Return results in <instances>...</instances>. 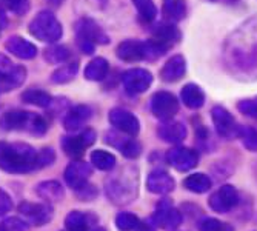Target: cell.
Masks as SVG:
<instances>
[{
    "label": "cell",
    "mask_w": 257,
    "mask_h": 231,
    "mask_svg": "<svg viewBox=\"0 0 257 231\" xmlns=\"http://www.w3.org/2000/svg\"><path fill=\"white\" fill-rule=\"evenodd\" d=\"M122 83L128 94H142L153 83V74L144 68H133L122 74Z\"/></svg>",
    "instance_id": "8992f818"
},
{
    "label": "cell",
    "mask_w": 257,
    "mask_h": 231,
    "mask_svg": "<svg viewBox=\"0 0 257 231\" xmlns=\"http://www.w3.org/2000/svg\"><path fill=\"white\" fill-rule=\"evenodd\" d=\"M76 34L77 40H85L92 45H106L109 42V37L92 19H80L76 23Z\"/></svg>",
    "instance_id": "5bb4252c"
},
{
    "label": "cell",
    "mask_w": 257,
    "mask_h": 231,
    "mask_svg": "<svg viewBox=\"0 0 257 231\" xmlns=\"http://www.w3.org/2000/svg\"><path fill=\"white\" fill-rule=\"evenodd\" d=\"M27 79V69L22 65L13 63L7 56L0 54V91H11L19 88Z\"/></svg>",
    "instance_id": "277c9868"
},
{
    "label": "cell",
    "mask_w": 257,
    "mask_h": 231,
    "mask_svg": "<svg viewBox=\"0 0 257 231\" xmlns=\"http://www.w3.org/2000/svg\"><path fill=\"white\" fill-rule=\"evenodd\" d=\"M237 109L248 116V118L257 121V97H251V99H243L237 103Z\"/></svg>",
    "instance_id": "f35d334b"
},
{
    "label": "cell",
    "mask_w": 257,
    "mask_h": 231,
    "mask_svg": "<svg viewBox=\"0 0 257 231\" xmlns=\"http://www.w3.org/2000/svg\"><path fill=\"white\" fill-rule=\"evenodd\" d=\"M239 203V193L232 185H223L209 197V206L216 213H229Z\"/></svg>",
    "instance_id": "ba28073f"
},
{
    "label": "cell",
    "mask_w": 257,
    "mask_h": 231,
    "mask_svg": "<svg viewBox=\"0 0 257 231\" xmlns=\"http://www.w3.org/2000/svg\"><path fill=\"white\" fill-rule=\"evenodd\" d=\"M186 7L183 0H167L163 5V14L171 22H179L185 17Z\"/></svg>",
    "instance_id": "f546056e"
},
{
    "label": "cell",
    "mask_w": 257,
    "mask_h": 231,
    "mask_svg": "<svg viewBox=\"0 0 257 231\" xmlns=\"http://www.w3.org/2000/svg\"><path fill=\"white\" fill-rule=\"evenodd\" d=\"M92 231H106V229H105V228H100V226H99V228H96V229H92Z\"/></svg>",
    "instance_id": "7dc6e473"
},
{
    "label": "cell",
    "mask_w": 257,
    "mask_h": 231,
    "mask_svg": "<svg viewBox=\"0 0 257 231\" xmlns=\"http://www.w3.org/2000/svg\"><path fill=\"white\" fill-rule=\"evenodd\" d=\"M134 7L137 8V13L140 19L145 22H153L157 16V10L153 0H133Z\"/></svg>",
    "instance_id": "1f68e13d"
},
{
    "label": "cell",
    "mask_w": 257,
    "mask_h": 231,
    "mask_svg": "<svg viewBox=\"0 0 257 231\" xmlns=\"http://www.w3.org/2000/svg\"><path fill=\"white\" fill-rule=\"evenodd\" d=\"M0 30H2V28H0Z\"/></svg>",
    "instance_id": "c3c4849f"
},
{
    "label": "cell",
    "mask_w": 257,
    "mask_h": 231,
    "mask_svg": "<svg viewBox=\"0 0 257 231\" xmlns=\"http://www.w3.org/2000/svg\"><path fill=\"white\" fill-rule=\"evenodd\" d=\"M151 111L157 119L167 122L179 112V102L168 91H157L151 97Z\"/></svg>",
    "instance_id": "5b68a950"
},
{
    "label": "cell",
    "mask_w": 257,
    "mask_h": 231,
    "mask_svg": "<svg viewBox=\"0 0 257 231\" xmlns=\"http://www.w3.org/2000/svg\"><path fill=\"white\" fill-rule=\"evenodd\" d=\"M211 119L219 133L225 139H232L239 134V125L236 124L232 114L223 106H214L211 109Z\"/></svg>",
    "instance_id": "4fadbf2b"
},
{
    "label": "cell",
    "mask_w": 257,
    "mask_h": 231,
    "mask_svg": "<svg viewBox=\"0 0 257 231\" xmlns=\"http://www.w3.org/2000/svg\"><path fill=\"white\" fill-rule=\"evenodd\" d=\"M159 137L163 142L168 144H180L183 139L186 137V127L182 122L176 121H167L163 122L159 130H157Z\"/></svg>",
    "instance_id": "ffe728a7"
},
{
    "label": "cell",
    "mask_w": 257,
    "mask_h": 231,
    "mask_svg": "<svg viewBox=\"0 0 257 231\" xmlns=\"http://www.w3.org/2000/svg\"><path fill=\"white\" fill-rule=\"evenodd\" d=\"M115 225H117L120 231H133V229H137V226L140 225V220L133 213H119L117 217H115Z\"/></svg>",
    "instance_id": "d590c367"
},
{
    "label": "cell",
    "mask_w": 257,
    "mask_h": 231,
    "mask_svg": "<svg viewBox=\"0 0 257 231\" xmlns=\"http://www.w3.org/2000/svg\"><path fill=\"white\" fill-rule=\"evenodd\" d=\"M108 119H109V124L115 130H119V131H122V133H125L128 136H137L139 131H140L139 119L128 109L114 108V109L109 111Z\"/></svg>",
    "instance_id": "7c38bea8"
},
{
    "label": "cell",
    "mask_w": 257,
    "mask_h": 231,
    "mask_svg": "<svg viewBox=\"0 0 257 231\" xmlns=\"http://www.w3.org/2000/svg\"><path fill=\"white\" fill-rule=\"evenodd\" d=\"M153 220L157 226L163 229H176L182 223V213L176 210L168 199H163L156 206Z\"/></svg>",
    "instance_id": "9c48e42d"
},
{
    "label": "cell",
    "mask_w": 257,
    "mask_h": 231,
    "mask_svg": "<svg viewBox=\"0 0 257 231\" xmlns=\"http://www.w3.org/2000/svg\"><path fill=\"white\" fill-rule=\"evenodd\" d=\"M69 57H71V51L66 46H53V48L45 51V59L53 65L65 63Z\"/></svg>",
    "instance_id": "d6a6232c"
},
{
    "label": "cell",
    "mask_w": 257,
    "mask_h": 231,
    "mask_svg": "<svg viewBox=\"0 0 257 231\" xmlns=\"http://www.w3.org/2000/svg\"><path fill=\"white\" fill-rule=\"evenodd\" d=\"M153 36H154V40L171 48L174 43H177L180 40L182 34L174 25H171V23H160V25L156 27V30L153 31Z\"/></svg>",
    "instance_id": "cb8c5ba5"
},
{
    "label": "cell",
    "mask_w": 257,
    "mask_h": 231,
    "mask_svg": "<svg viewBox=\"0 0 257 231\" xmlns=\"http://www.w3.org/2000/svg\"><path fill=\"white\" fill-rule=\"evenodd\" d=\"M79 46H80V50H82L85 54H92V53H94V45L89 43V42L79 40Z\"/></svg>",
    "instance_id": "7bdbcfd3"
},
{
    "label": "cell",
    "mask_w": 257,
    "mask_h": 231,
    "mask_svg": "<svg viewBox=\"0 0 257 231\" xmlns=\"http://www.w3.org/2000/svg\"><path fill=\"white\" fill-rule=\"evenodd\" d=\"M19 213L23 216L27 223L42 226L53 219V206L50 203H31L22 202L19 205Z\"/></svg>",
    "instance_id": "52a82bcc"
},
{
    "label": "cell",
    "mask_w": 257,
    "mask_h": 231,
    "mask_svg": "<svg viewBox=\"0 0 257 231\" xmlns=\"http://www.w3.org/2000/svg\"><path fill=\"white\" fill-rule=\"evenodd\" d=\"M5 48L16 57L23 59V60H30L37 56V46L31 43L30 40L23 39L20 36H11L5 42Z\"/></svg>",
    "instance_id": "ac0fdd59"
},
{
    "label": "cell",
    "mask_w": 257,
    "mask_h": 231,
    "mask_svg": "<svg viewBox=\"0 0 257 231\" xmlns=\"http://www.w3.org/2000/svg\"><path fill=\"white\" fill-rule=\"evenodd\" d=\"M39 168V151H36L31 145L0 142V170L22 174Z\"/></svg>",
    "instance_id": "6da1fadb"
},
{
    "label": "cell",
    "mask_w": 257,
    "mask_h": 231,
    "mask_svg": "<svg viewBox=\"0 0 257 231\" xmlns=\"http://www.w3.org/2000/svg\"><path fill=\"white\" fill-rule=\"evenodd\" d=\"M119 144H115L114 147H117L122 154L128 159H136L140 156V151H142V147H140V144L137 141H134V139H125V141H122V139H119Z\"/></svg>",
    "instance_id": "836d02e7"
},
{
    "label": "cell",
    "mask_w": 257,
    "mask_h": 231,
    "mask_svg": "<svg viewBox=\"0 0 257 231\" xmlns=\"http://www.w3.org/2000/svg\"><path fill=\"white\" fill-rule=\"evenodd\" d=\"M211 179L209 176L203 174V173H194V174H190L183 180V187L191 191V193H196V194H203L206 193L209 188H211Z\"/></svg>",
    "instance_id": "d4e9b609"
},
{
    "label": "cell",
    "mask_w": 257,
    "mask_h": 231,
    "mask_svg": "<svg viewBox=\"0 0 257 231\" xmlns=\"http://www.w3.org/2000/svg\"><path fill=\"white\" fill-rule=\"evenodd\" d=\"M7 25V17H5V13L4 10L0 8V28H4Z\"/></svg>",
    "instance_id": "f6af8a7d"
},
{
    "label": "cell",
    "mask_w": 257,
    "mask_h": 231,
    "mask_svg": "<svg viewBox=\"0 0 257 231\" xmlns=\"http://www.w3.org/2000/svg\"><path fill=\"white\" fill-rule=\"evenodd\" d=\"M56 159V154L51 148H43L42 151H39V162H40V168L51 165Z\"/></svg>",
    "instance_id": "60d3db41"
},
{
    "label": "cell",
    "mask_w": 257,
    "mask_h": 231,
    "mask_svg": "<svg viewBox=\"0 0 257 231\" xmlns=\"http://www.w3.org/2000/svg\"><path fill=\"white\" fill-rule=\"evenodd\" d=\"M117 57L125 62L147 60V42L140 40H125L117 46Z\"/></svg>",
    "instance_id": "e0dca14e"
},
{
    "label": "cell",
    "mask_w": 257,
    "mask_h": 231,
    "mask_svg": "<svg viewBox=\"0 0 257 231\" xmlns=\"http://www.w3.org/2000/svg\"><path fill=\"white\" fill-rule=\"evenodd\" d=\"M79 71V63L77 62H69L66 65H62L59 69H56V71L53 73L51 76V82L53 83H68V82H71L76 74Z\"/></svg>",
    "instance_id": "83f0119b"
},
{
    "label": "cell",
    "mask_w": 257,
    "mask_h": 231,
    "mask_svg": "<svg viewBox=\"0 0 257 231\" xmlns=\"http://www.w3.org/2000/svg\"><path fill=\"white\" fill-rule=\"evenodd\" d=\"M242 144L249 151H257V130L252 127H239V134Z\"/></svg>",
    "instance_id": "e575fe53"
},
{
    "label": "cell",
    "mask_w": 257,
    "mask_h": 231,
    "mask_svg": "<svg viewBox=\"0 0 257 231\" xmlns=\"http://www.w3.org/2000/svg\"><path fill=\"white\" fill-rule=\"evenodd\" d=\"M30 33L33 37H36L42 42L54 43V42L60 40L63 30H62L60 22L56 19L54 14H51L48 11H42L31 20Z\"/></svg>",
    "instance_id": "3957f363"
},
{
    "label": "cell",
    "mask_w": 257,
    "mask_h": 231,
    "mask_svg": "<svg viewBox=\"0 0 257 231\" xmlns=\"http://www.w3.org/2000/svg\"><path fill=\"white\" fill-rule=\"evenodd\" d=\"M176 182L165 170H154L148 174L147 188L153 194H168L174 190Z\"/></svg>",
    "instance_id": "2e32d148"
},
{
    "label": "cell",
    "mask_w": 257,
    "mask_h": 231,
    "mask_svg": "<svg viewBox=\"0 0 257 231\" xmlns=\"http://www.w3.org/2000/svg\"><path fill=\"white\" fill-rule=\"evenodd\" d=\"M136 231H156V228L150 222H140V225L137 226Z\"/></svg>",
    "instance_id": "ee69618b"
},
{
    "label": "cell",
    "mask_w": 257,
    "mask_h": 231,
    "mask_svg": "<svg viewBox=\"0 0 257 231\" xmlns=\"http://www.w3.org/2000/svg\"><path fill=\"white\" fill-rule=\"evenodd\" d=\"M39 197H42L43 200H46V203L51 202H60L63 199V188L62 185L56 180H46L37 185L36 188Z\"/></svg>",
    "instance_id": "603a6c76"
},
{
    "label": "cell",
    "mask_w": 257,
    "mask_h": 231,
    "mask_svg": "<svg viewBox=\"0 0 257 231\" xmlns=\"http://www.w3.org/2000/svg\"><path fill=\"white\" fill-rule=\"evenodd\" d=\"M65 225L68 228V231H86L89 223H88V217L80 213V211H71L66 219H65Z\"/></svg>",
    "instance_id": "4dcf8cb0"
},
{
    "label": "cell",
    "mask_w": 257,
    "mask_h": 231,
    "mask_svg": "<svg viewBox=\"0 0 257 231\" xmlns=\"http://www.w3.org/2000/svg\"><path fill=\"white\" fill-rule=\"evenodd\" d=\"M91 116H92V109L88 105H77L68 111L63 125L68 131H77L91 119Z\"/></svg>",
    "instance_id": "44dd1931"
},
{
    "label": "cell",
    "mask_w": 257,
    "mask_h": 231,
    "mask_svg": "<svg viewBox=\"0 0 257 231\" xmlns=\"http://www.w3.org/2000/svg\"><path fill=\"white\" fill-rule=\"evenodd\" d=\"M222 231H234V229H232L231 226H228V225H225V228H223Z\"/></svg>",
    "instance_id": "bcb514c9"
},
{
    "label": "cell",
    "mask_w": 257,
    "mask_h": 231,
    "mask_svg": "<svg viewBox=\"0 0 257 231\" xmlns=\"http://www.w3.org/2000/svg\"><path fill=\"white\" fill-rule=\"evenodd\" d=\"M186 73V62L183 59V56L176 54L171 59L167 60V63L163 65V68L160 69V77L163 82H177L180 80Z\"/></svg>",
    "instance_id": "d6986e66"
},
{
    "label": "cell",
    "mask_w": 257,
    "mask_h": 231,
    "mask_svg": "<svg viewBox=\"0 0 257 231\" xmlns=\"http://www.w3.org/2000/svg\"><path fill=\"white\" fill-rule=\"evenodd\" d=\"M22 100L25 103H31V105H36V106H40V108H46L53 103V97L48 94L46 91H42V89H27L25 92L22 94Z\"/></svg>",
    "instance_id": "4316f807"
},
{
    "label": "cell",
    "mask_w": 257,
    "mask_h": 231,
    "mask_svg": "<svg viewBox=\"0 0 257 231\" xmlns=\"http://www.w3.org/2000/svg\"><path fill=\"white\" fill-rule=\"evenodd\" d=\"M167 162L177 171H190L199 162V153L186 147H176L167 153Z\"/></svg>",
    "instance_id": "30bf717a"
},
{
    "label": "cell",
    "mask_w": 257,
    "mask_h": 231,
    "mask_svg": "<svg viewBox=\"0 0 257 231\" xmlns=\"http://www.w3.org/2000/svg\"><path fill=\"white\" fill-rule=\"evenodd\" d=\"M225 228V223L214 217H205L203 220L199 222V229L200 231H222Z\"/></svg>",
    "instance_id": "ab89813d"
},
{
    "label": "cell",
    "mask_w": 257,
    "mask_h": 231,
    "mask_svg": "<svg viewBox=\"0 0 257 231\" xmlns=\"http://www.w3.org/2000/svg\"><path fill=\"white\" fill-rule=\"evenodd\" d=\"M91 164L100 171H111L115 167V157L105 150H96L91 154Z\"/></svg>",
    "instance_id": "f1b7e54d"
},
{
    "label": "cell",
    "mask_w": 257,
    "mask_h": 231,
    "mask_svg": "<svg viewBox=\"0 0 257 231\" xmlns=\"http://www.w3.org/2000/svg\"><path fill=\"white\" fill-rule=\"evenodd\" d=\"M96 139H97V136L94 131L85 130L79 136H65L62 139V148H63L65 154H68L69 157H79L83 154L85 148L91 147L96 142Z\"/></svg>",
    "instance_id": "8fae6325"
},
{
    "label": "cell",
    "mask_w": 257,
    "mask_h": 231,
    "mask_svg": "<svg viewBox=\"0 0 257 231\" xmlns=\"http://www.w3.org/2000/svg\"><path fill=\"white\" fill-rule=\"evenodd\" d=\"M89 176H91V167L83 160L71 162L65 170V180L68 183V187H71L77 191L82 190L88 183Z\"/></svg>",
    "instance_id": "9a60e30c"
},
{
    "label": "cell",
    "mask_w": 257,
    "mask_h": 231,
    "mask_svg": "<svg viewBox=\"0 0 257 231\" xmlns=\"http://www.w3.org/2000/svg\"><path fill=\"white\" fill-rule=\"evenodd\" d=\"M0 4L17 16H23L30 11V0H0Z\"/></svg>",
    "instance_id": "8d00e7d4"
},
{
    "label": "cell",
    "mask_w": 257,
    "mask_h": 231,
    "mask_svg": "<svg viewBox=\"0 0 257 231\" xmlns=\"http://www.w3.org/2000/svg\"><path fill=\"white\" fill-rule=\"evenodd\" d=\"M0 231H30V226L19 217H8L0 223Z\"/></svg>",
    "instance_id": "74e56055"
},
{
    "label": "cell",
    "mask_w": 257,
    "mask_h": 231,
    "mask_svg": "<svg viewBox=\"0 0 257 231\" xmlns=\"http://www.w3.org/2000/svg\"><path fill=\"white\" fill-rule=\"evenodd\" d=\"M108 71H109V63L106 62V59L96 57L85 68V77L92 82H100L108 76Z\"/></svg>",
    "instance_id": "484cf974"
},
{
    "label": "cell",
    "mask_w": 257,
    "mask_h": 231,
    "mask_svg": "<svg viewBox=\"0 0 257 231\" xmlns=\"http://www.w3.org/2000/svg\"><path fill=\"white\" fill-rule=\"evenodd\" d=\"M13 208V200L10 197L8 193H5L4 190H0V216L7 214Z\"/></svg>",
    "instance_id": "b9f144b4"
},
{
    "label": "cell",
    "mask_w": 257,
    "mask_h": 231,
    "mask_svg": "<svg viewBox=\"0 0 257 231\" xmlns=\"http://www.w3.org/2000/svg\"><path fill=\"white\" fill-rule=\"evenodd\" d=\"M0 127L7 131H28L36 136H42L48 130V124L39 114L30 111H8L0 119Z\"/></svg>",
    "instance_id": "7a4b0ae2"
},
{
    "label": "cell",
    "mask_w": 257,
    "mask_h": 231,
    "mask_svg": "<svg viewBox=\"0 0 257 231\" xmlns=\"http://www.w3.org/2000/svg\"><path fill=\"white\" fill-rule=\"evenodd\" d=\"M180 99L186 108L199 109L205 103V92L196 83H186L180 91Z\"/></svg>",
    "instance_id": "7402d4cb"
}]
</instances>
